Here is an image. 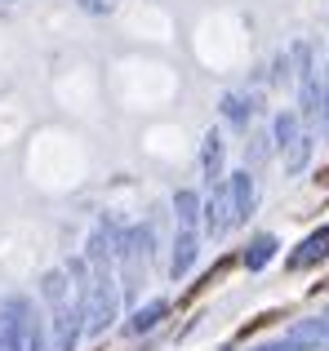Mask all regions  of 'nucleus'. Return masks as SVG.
I'll list each match as a JSON object with an SVG mask.
<instances>
[{"label": "nucleus", "mask_w": 329, "mask_h": 351, "mask_svg": "<svg viewBox=\"0 0 329 351\" xmlns=\"http://www.w3.org/2000/svg\"><path fill=\"white\" fill-rule=\"evenodd\" d=\"M121 320V276L116 267H94V285H89L85 302V334L98 338Z\"/></svg>", "instance_id": "f257e3e1"}, {"label": "nucleus", "mask_w": 329, "mask_h": 351, "mask_svg": "<svg viewBox=\"0 0 329 351\" xmlns=\"http://www.w3.org/2000/svg\"><path fill=\"white\" fill-rule=\"evenodd\" d=\"M36 320V302L27 293L0 298V351H27V329Z\"/></svg>", "instance_id": "f03ea898"}, {"label": "nucleus", "mask_w": 329, "mask_h": 351, "mask_svg": "<svg viewBox=\"0 0 329 351\" xmlns=\"http://www.w3.org/2000/svg\"><path fill=\"white\" fill-rule=\"evenodd\" d=\"M49 343L53 351H76L80 338H85V302L80 298H62L49 307Z\"/></svg>", "instance_id": "7ed1b4c3"}, {"label": "nucleus", "mask_w": 329, "mask_h": 351, "mask_svg": "<svg viewBox=\"0 0 329 351\" xmlns=\"http://www.w3.org/2000/svg\"><path fill=\"white\" fill-rule=\"evenodd\" d=\"M232 232V200H227V178L209 187V196L200 200V236L205 240H223Z\"/></svg>", "instance_id": "20e7f679"}, {"label": "nucleus", "mask_w": 329, "mask_h": 351, "mask_svg": "<svg viewBox=\"0 0 329 351\" xmlns=\"http://www.w3.org/2000/svg\"><path fill=\"white\" fill-rule=\"evenodd\" d=\"M227 200H232V223H249L254 209H258V182L249 169L227 173Z\"/></svg>", "instance_id": "39448f33"}, {"label": "nucleus", "mask_w": 329, "mask_h": 351, "mask_svg": "<svg viewBox=\"0 0 329 351\" xmlns=\"http://www.w3.org/2000/svg\"><path fill=\"white\" fill-rule=\"evenodd\" d=\"M196 258H200V232L196 227H178V232H173V245H169V276L173 280H187Z\"/></svg>", "instance_id": "423d86ee"}, {"label": "nucleus", "mask_w": 329, "mask_h": 351, "mask_svg": "<svg viewBox=\"0 0 329 351\" xmlns=\"http://www.w3.org/2000/svg\"><path fill=\"white\" fill-rule=\"evenodd\" d=\"M329 258V227H316L312 236L303 240V245L294 249V254L285 258V267L289 271H307V267H316V263H325Z\"/></svg>", "instance_id": "0eeeda50"}, {"label": "nucleus", "mask_w": 329, "mask_h": 351, "mask_svg": "<svg viewBox=\"0 0 329 351\" xmlns=\"http://www.w3.org/2000/svg\"><path fill=\"white\" fill-rule=\"evenodd\" d=\"M223 160H227V143H223V134H218V129H209V134L200 138V173H205L209 187L227 178V173H223Z\"/></svg>", "instance_id": "6e6552de"}, {"label": "nucleus", "mask_w": 329, "mask_h": 351, "mask_svg": "<svg viewBox=\"0 0 329 351\" xmlns=\"http://www.w3.org/2000/svg\"><path fill=\"white\" fill-rule=\"evenodd\" d=\"M164 316H169V298H147L143 307L130 311V320H125V334L143 338V334H151V329H156Z\"/></svg>", "instance_id": "1a4fd4ad"}, {"label": "nucleus", "mask_w": 329, "mask_h": 351, "mask_svg": "<svg viewBox=\"0 0 329 351\" xmlns=\"http://www.w3.org/2000/svg\"><path fill=\"white\" fill-rule=\"evenodd\" d=\"M285 338H294L298 347L307 351H329V316H312V320H298Z\"/></svg>", "instance_id": "9d476101"}, {"label": "nucleus", "mask_w": 329, "mask_h": 351, "mask_svg": "<svg viewBox=\"0 0 329 351\" xmlns=\"http://www.w3.org/2000/svg\"><path fill=\"white\" fill-rule=\"evenodd\" d=\"M254 112H258V107H254V98H249V94H236V89H232V94H223V98H218V116H223L232 129H241V134L249 129Z\"/></svg>", "instance_id": "9b49d317"}, {"label": "nucleus", "mask_w": 329, "mask_h": 351, "mask_svg": "<svg viewBox=\"0 0 329 351\" xmlns=\"http://www.w3.org/2000/svg\"><path fill=\"white\" fill-rule=\"evenodd\" d=\"M276 249H280V240L271 236V232H258V236H249V245H245V254H241V263H245V271H263V267L276 258Z\"/></svg>", "instance_id": "f8f14e48"}, {"label": "nucleus", "mask_w": 329, "mask_h": 351, "mask_svg": "<svg viewBox=\"0 0 329 351\" xmlns=\"http://www.w3.org/2000/svg\"><path fill=\"white\" fill-rule=\"evenodd\" d=\"M200 200H205V196H196L191 187H178L173 200H169L173 223H178V227H196V232H200Z\"/></svg>", "instance_id": "ddd939ff"}, {"label": "nucleus", "mask_w": 329, "mask_h": 351, "mask_svg": "<svg viewBox=\"0 0 329 351\" xmlns=\"http://www.w3.org/2000/svg\"><path fill=\"white\" fill-rule=\"evenodd\" d=\"M40 298H45V307H53V302H62V298H71V276L62 271V267H53V271H45L40 276Z\"/></svg>", "instance_id": "4468645a"}, {"label": "nucleus", "mask_w": 329, "mask_h": 351, "mask_svg": "<svg viewBox=\"0 0 329 351\" xmlns=\"http://www.w3.org/2000/svg\"><path fill=\"white\" fill-rule=\"evenodd\" d=\"M312 147H316V138H312V134H298L294 143L280 152V156H285V173H289V178H294V173H303L307 165H312Z\"/></svg>", "instance_id": "2eb2a0df"}, {"label": "nucleus", "mask_w": 329, "mask_h": 351, "mask_svg": "<svg viewBox=\"0 0 329 351\" xmlns=\"http://www.w3.org/2000/svg\"><path fill=\"white\" fill-rule=\"evenodd\" d=\"M298 134H303V116L298 112H280L276 120H271V147H276V152H285Z\"/></svg>", "instance_id": "dca6fc26"}, {"label": "nucleus", "mask_w": 329, "mask_h": 351, "mask_svg": "<svg viewBox=\"0 0 329 351\" xmlns=\"http://www.w3.org/2000/svg\"><path fill=\"white\" fill-rule=\"evenodd\" d=\"M267 156H271V134H254L249 147H245V160H249V165H263ZM249 165H245V169H249Z\"/></svg>", "instance_id": "f3484780"}, {"label": "nucleus", "mask_w": 329, "mask_h": 351, "mask_svg": "<svg viewBox=\"0 0 329 351\" xmlns=\"http://www.w3.org/2000/svg\"><path fill=\"white\" fill-rule=\"evenodd\" d=\"M27 351H53V343H49V325H45L40 316H36L32 329H27Z\"/></svg>", "instance_id": "a211bd4d"}, {"label": "nucleus", "mask_w": 329, "mask_h": 351, "mask_svg": "<svg viewBox=\"0 0 329 351\" xmlns=\"http://www.w3.org/2000/svg\"><path fill=\"white\" fill-rule=\"evenodd\" d=\"M271 80H276V85L289 80V53H276V62H271Z\"/></svg>", "instance_id": "6ab92c4d"}, {"label": "nucleus", "mask_w": 329, "mask_h": 351, "mask_svg": "<svg viewBox=\"0 0 329 351\" xmlns=\"http://www.w3.org/2000/svg\"><path fill=\"white\" fill-rule=\"evenodd\" d=\"M249 351H307V347H298L294 338H276V343H263V347H249Z\"/></svg>", "instance_id": "aec40b11"}, {"label": "nucleus", "mask_w": 329, "mask_h": 351, "mask_svg": "<svg viewBox=\"0 0 329 351\" xmlns=\"http://www.w3.org/2000/svg\"><path fill=\"white\" fill-rule=\"evenodd\" d=\"M76 5L85 9V14H94V18H98V14H107V9H112V0H76Z\"/></svg>", "instance_id": "412c9836"}]
</instances>
